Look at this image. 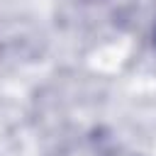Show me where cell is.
Instances as JSON below:
<instances>
[{"mask_svg":"<svg viewBox=\"0 0 156 156\" xmlns=\"http://www.w3.org/2000/svg\"><path fill=\"white\" fill-rule=\"evenodd\" d=\"M154 37H156V32H154Z\"/></svg>","mask_w":156,"mask_h":156,"instance_id":"1","label":"cell"}]
</instances>
